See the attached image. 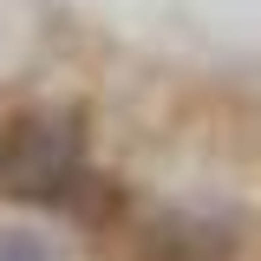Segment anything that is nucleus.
<instances>
[{
  "mask_svg": "<svg viewBox=\"0 0 261 261\" xmlns=\"http://www.w3.org/2000/svg\"><path fill=\"white\" fill-rule=\"evenodd\" d=\"M85 170V118L79 111H27L0 130V196L53 202Z\"/></svg>",
  "mask_w": 261,
  "mask_h": 261,
  "instance_id": "f257e3e1",
  "label": "nucleus"
},
{
  "mask_svg": "<svg viewBox=\"0 0 261 261\" xmlns=\"http://www.w3.org/2000/svg\"><path fill=\"white\" fill-rule=\"evenodd\" d=\"M0 261H53V248L39 235H0Z\"/></svg>",
  "mask_w": 261,
  "mask_h": 261,
  "instance_id": "f03ea898",
  "label": "nucleus"
}]
</instances>
